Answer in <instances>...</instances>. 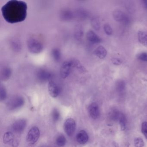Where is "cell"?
<instances>
[{"label": "cell", "instance_id": "d4e9b609", "mask_svg": "<svg viewBox=\"0 0 147 147\" xmlns=\"http://www.w3.org/2000/svg\"><path fill=\"white\" fill-rule=\"evenodd\" d=\"M53 57L56 61H58L61 57V53L58 50L55 49L53 51Z\"/></svg>", "mask_w": 147, "mask_h": 147}, {"label": "cell", "instance_id": "277c9868", "mask_svg": "<svg viewBox=\"0 0 147 147\" xmlns=\"http://www.w3.org/2000/svg\"><path fill=\"white\" fill-rule=\"evenodd\" d=\"M76 123L72 118L67 119L64 124V131L69 136H71L75 131Z\"/></svg>", "mask_w": 147, "mask_h": 147}, {"label": "cell", "instance_id": "cb8c5ba5", "mask_svg": "<svg viewBox=\"0 0 147 147\" xmlns=\"http://www.w3.org/2000/svg\"><path fill=\"white\" fill-rule=\"evenodd\" d=\"M125 83L123 80L119 81L117 84V88L119 91H122L124 89Z\"/></svg>", "mask_w": 147, "mask_h": 147}, {"label": "cell", "instance_id": "52a82bcc", "mask_svg": "<svg viewBox=\"0 0 147 147\" xmlns=\"http://www.w3.org/2000/svg\"><path fill=\"white\" fill-rule=\"evenodd\" d=\"M88 113L90 117L93 119H97L100 114L99 107L95 102L92 103L88 107Z\"/></svg>", "mask_w": 147, "mask_h": 147}, {"label": "cell", "instance_id": "5bb4252c", "mask_svg": "<svg viewBox=\"0 0 147 147\" xmlns=\"http://www.w3.org/2000/svg\"><path fill=\"white\" fill-rule=\"evenodd\" d=\"M138 41L143 46L147 47V32L139 31L138 33Z\"/></svg>", "mask_w": 147, "mask_h": 147}, {"label": "cell", "instance_id": "3957f363", "mask_svg": "<svg viewBox=\"0 0 147 147\" xmlns=\"http://www.w3.org/2000/svg\"><path fill=\"white\" fill-rule=\"evenodd\" d=\"M28 47L29 50L33 53H38L42 51L43 45L37 39L31 38L28 41Z\"/></svg>", "mask_w": 147, "mask_h": 147}, {"label": "cell", "instance_id": "484cf974", "mask_svg": "<svg viewBox=\"0 0 147 147\" xmlns=\"http://www.w3.org/2000/svg\"><path fill=\"white\" fill-rule=\"evenodd\" d=\"M111 61L114 65H116V66L120 65V64H122V62H123L122 60L118 58H112Z\"/></svg>", "mask_w": 147, "mask_h": 147}, {"label": "cell", "instance_id": "4fadbf2b", "mask_svg": "<svg viewBox=\"0 0 147 147\" xmlns=\"http://www.w3.org/2000/svg\"><path fill=\"white\" fill-rule=\"evenodd\" d=\"M94 53L100 59H103L106 56L107 51L105 47L102 46H99L95 50Z\"/></svg>", "mask_w": 147, "mask_h": 147}, {"label": "cell", "instance_id": "8992f818", "mask_svg": "<svg viewBox=\"0 0 147 147\" xmlns=\"http://www.w3.org/2000/svg\"><path fill=\"white\" fill-rule=\"evenodd\" d=\"M113 16L115 21L123 22L125 24H129V17L120 10H116L113 13Z\"/></svg>", "mask_w": 147, "mask_h": 147}, {"label": "cell", "instance_id": "44dd1931", "mask_svg": "<svg viewBox=\"0 0 147 147\" xmlns=\"http://www.w3.org/2000/svg\"><path fill=\"white\" fill-rule=\"evenodd\" d=\"M60 113L57 109H54L52 113V118L55 122H57L59 120L60 118Z\"/></svg>", "mask_w": 147, "mask_h": 147}, {"label": "cell", "instance_id": "7c38bea8", "mask_svg": "<svg viewBox=\"0 0 147 147\" xmlns=\"http://www.w3.org/2000/svg\"><path fill=\"white\" fill-rule=\"evenodd\" d=\"M88 39L92 43H98L101 42V39L92 31H89L87 34Z\"/></svg>", "mask_w": 147, "mask_h": 147}, {"label": "cell", "instance_id": "4316f807", "mask_svg": "<svg viewBox=\"0 0 147 147\" xmlns=\"http://www.w3.org/2000/svg\"><path fill=\"white\" fill-rule=\"evenodd\" d=\"M6 98V92L5 89L4 88L1 87V100H4Z\"/></svg>", "mask_w": 147, "mask_h": 147}, {"label": "cell", "instance_id": "ba28073f", "mask_svg": "<svg viewBox=\"0 0 147 147\" xmlns=\"http://www.w3.org/2000/svg\"><path fill=\"white\" fill-rule=\"evenodd\" d=\"M24 100L20 97H16L12 99L8 104L9 108L11 110H15L21 107L24 105Z\"/></svg>", "mask_w": 147, "mask_h": 147}, {"label": "cell", "instance_id": "d6986e66", "mask_svg": "<svg viewBox=\"0 0 147 147\" xmlns=\"http://www.w3.org/2000/svg\"><path fill=\"white\" fill-rule=\"evenodd\" d=\"M134 144L136 147H143L144 145V142L140 138H137L134 140Z\"/></svg>", "mask_w": 147, "mask_h": 147}, {"label": "cell", "instance_id": "83f0119b", "mask_svg": "<svg viewBox=\"0 0 147 147\" xmlns=\"http://www.w3.org/2000/svg\"><path fill=\"white\" fill-rule=\"evenodd\" d=\"M139 60L147 62V53H142L139 55L138 57Z\"/></svg>", "mask_w": 147, "mask_h": 147}, {"label": "cell", "instance_id": "9a60e30c", "mask_svg": "<svg viewBox=\"0 0 147 147\" xmlns=\"http://www.w3.org/2000/svg\"><path fill=\"white\" fill-rule=\"evenodd\" d=\"M15 140L13 133L10 131L6 132L3 136V142L5 144L12 143Z\"/></svg>", "mask_w": 147, "mask_h": 147}, {"label": "cell", "instance_id": "30bf717a", "mask_svg": "<svg viewBox=\"0 0 147 147\" xmlns=\"http://www.w3.org/2000/svg\"><path fill=\"white\" fill-rule=\"evenodd\" d=\"M48 89L51 96L53 98H56L60 93V89L55 82L50 81L48 85Z\"/></svg>", "mask_w": 147, "mask_h": 147}, {"label": "cell", "instance_id": "ffe728a7", "mask_svg": "<svg viewBox=\"0 0 147 147\" xmlns=\"http://www.w3.org/2000/svg\"><path fill=\"white\" fill-rule=\"evenodd\" d=\"M104 31L107 35L111 36L113 34V30L110 25L105 24L104 26Z\"/></svg>", "mask_w": 147, "mask_h": 147}, {"label": "cell", "instance_id": "2e32d148", "mask_svg": "<svg viewBox=\"0 0 147 147\" xmlns=\"http://www.w3.org/2000/svg\"><path fill=\"white\" fill-rule=\"evenodd\" d=\"M118 119L119 121L121 130H124L126 127V119L125 116L123 113H119L118 117Z\"/></svg>", "mask_w": 147, "mask_h": 147}, {"label": "cell", "instance_id": "7a4b0ae2", "mask_svg": "<svg viewBox=\"0 0 147 147\" xmlns=\"http://www.w3.org/2000/svg\"><path fill=\"white\" fill-rule=\"evenodd\" d=\"M40 130L38 127L34 126L29 130L26 136V141L29 144H34L37 142L40 137Z\"/></svg>", "mask_w": 147, "mask_h": 147}, {"label": "cell", "instance_id": "5b68a950", "mask_svg": "<svg viewBox=\"0 0 147 147\" xmlns=\"http://www.w3.org/2000/svg\"><path fill=\"white\" fill-rule=\"evenodd\" d=\"M73 67H74L73 61H66L62 65L61 69V76L62 78L65 79L71 73Z\"/></svg>", "mask_w": 147, "mask_h": 147}, {"label": "cell", "instance_id": "603a6c76", "mask_svg": "<svg viewBox=\"0 0 147 147\" xmlns=\"http://www.w3.org/2000/svg\"><path fill=\"white\" fill-rule=\"evenodd\" d=\"M142 131L144 136L147 139V122H144L142 123Z\"/></svg>", "mask_w": 147, "mask_h": 147}, {"label": "cell", "instance_id": "e0dca14e", "mask_svg": "<svg viewBox=\"0 0 147 147\" xmlns=\"http://www.w3.org/2000/svg\"><path fill=\"white\" fill-rule=\"evenodd\" d=\"M66 138L63 135H60L58 136L56 140V142L58 146L62 147L64 146L66 143Z\"/></svg>", "mask_w": 147, "mask_h": 147}, {"label": "cell", "instance_id": "9c48e42d", "mask_svg": "<svg viewBox=\"0 0 147 147\" xmlns=\"http://www.w3.org/2000/svg\"><path fill=\"white\" fill-rule=\"evenodd\" d=\"M26 125V121L24 119L17 120L13 125V129L17 133H21L24 131Z\"/></svg>", "mask_w": 147, "mask_h": 147}, {"label": "cell", "instance_id": "f1b7e54d", "mask_svg": "<svg viewBox=\"0 0 147 147\" xmlns=\"http://www.w3.org/2000/svg\"><path fill=\"white\" fill-rule=\"evenodd\" d=\"M142 1L143 3L144 7L147 10V0H144V1Z\"/></svg>", "mask_w": 147, "mask_h": 147}, {"label": "cell", "instance_id": "7402d4cb", "mask_svg": "<svg viewBox=\"0 0 147 147\" xmlns=\"http://www.w3.org/2000/svg\"><path fill=\"white\" fill-rule=\"evenodd\" d=\"M11 75V71L9 69H6L1 74V76L3 77V79H8Z\"/></svg>", "mask_w": 147, "mask_h": 147}, {"label": "cell", "instance_id": "6da1fadb", "mask_svg": "<svg viewBox=\"0 0 147 147\" xmlns=\"http://www.w3.org/2000/svg\"><path fill=\"white\" fill-rule=\"evenodd\" d=\"M27 10L26 2L17 0L8 1L1 9L4 19L10 24L20 23L25 20Z\"/></svg>", "mask_w": 147, "mask_h": 147}, {"label": "cell", "instance_id": "8fae6325", "mask_svg": "<svg viewBox=\"0 0 147 147\" xmlns=\"http://www.w3.org/2000/svg\"><path fill=\"white\" fill-rule=\"evenodd\" d=\"M76 140L80 144H84L86 143L88 140V136L85 131L81 130L76 136Z\"/></svg>", "mask_w": 147, "mask_h": 147}, {"label": "cell", "instance_id": "ac0fdd59", "mask_svg": "<svg viewBox=\"0 0 147 147\" xmlns=\"http://www.w3.org/2000/svg\"><path fill=\"white\" fill-rule=\"evenodd\" d=\"M92 25L96 30H99L100 29V23L99 20L96 18L93 19L92 21Z\"/></svg>", "mask_w": 147, "mask_h": 147}]
</instances>
